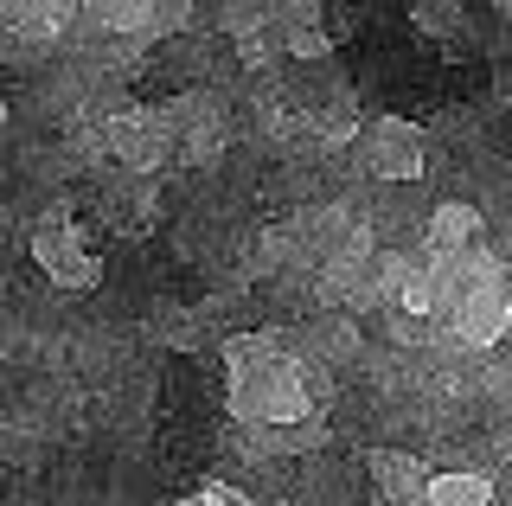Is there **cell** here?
I'll return each instance as SVG.
<instances>
[{"instance_id":"6da1fadb","label":"cell","mask_w":512,"mask_h":506,"mask_svg":"<svg viewBox=\"0 0 512 506\" xmlns=\"http://www.w3.org/2000/svg\"><path fill=\"white\" fill-rule=\"evenodd\" d=\"M212 391L218 372L205 359H167V378H160V462L167 474H192L212 455Z\"/></svg>"}]
</instances>
